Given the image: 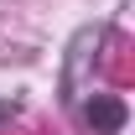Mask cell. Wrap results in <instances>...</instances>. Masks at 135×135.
Instances as JSON below:
<instances>
[{
  "label": "cell",
  "instance_id": "obj_1",
  "mask_svg": "<svg viewBox=\"0 0 135 135\" xmlns=\"http://www.w3.org/2000/svg\"><path fill=\"white\" fill-rule=\"evenodd\" d=\"M88 125H94V135H114L119 125H125V104L94 94V104H88Z\"/></svg>",
  "mask_w": 135,
  "mask_h": 135
},
{
  "label": "cell",
  "instance_id": "obj_2",
  "mask_svg": "<svg viewBox=\"0 0 135 135\" xmlns=\"http://www.w3.org/2000/svg\"><path fill=\"white\" fill-rule=\"evenodd\" d=\"M11 114H16V104H0V119H11Z\"/></svg>",
  "mask_w": 135,
  "mask_h": 135
}]
</instances>
